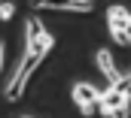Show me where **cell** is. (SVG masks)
Here are the masks:
<instances>
[{
	"label": "cell",
	"instance_id": "6da1fadb",
	"mask_svg": "<svg viewBox=\"0 0 131 118\" xmlns=\"http://www.w3.org/2000/svg\"><path fill=\"white\" fill-rule=\"evenodd\" d=\"M43 58L46 55H40V52H25V58L18 61V70L12 73V79L6 85V94H3L9 103L21 100V94H25V88H28V82H31V76H34V70L43 64Z\"/></svg>",
	"mask_w": 131,
	"mask_h": 118
},
{
	"label": "cell",
	"instance_id": "7a4b0ae2",
	"mask_svg": "<svg viewBox=\"0 0 131 118\" xmlns=\"http://www.w3.org/2000/svg\"><path fill=\"white\" fill-rule=\"evenodd\" d=\"M128 106H131V100H128V91L125 88H107L101 94L98 112L107 115V118H128Z\"/></svg>",
	"mask_w": 131,
	"mask_h": 118
},
{
	"label": "cell",
	"instance_id": "3957f363",
	"mask_svg": "<svg viewBox=\"0 0 131 118\" xmlns=\"http://www.w3.org/2000/svg\"><path fill=\"white\" fill-rule=\"evenodd\" d=\"M25 39H28V49H25V52H40V55H49L52 46H55L52 33L43 27V21H40L37 15H31L28 24H25Z\"/></svg>",
	"mask_w": 131,
	"mask_h": 118
},
{
	"label": "cell",
	"instance_id": "277c9868",
	"mask_svg": "<svg viewBox=\"0 0 131 118\" xmlns=\"http://www.w3.org/2000/svg\"><path fill=\"white\" fill-rule=\"evenodd\" d=\"M101 94L95 85H89V82H76L73 85V103H76V109L82 112V115H95L101 106Z\"/></svg>",
	"mask_w": 131,
	"mask_h": 118
},
{
	"label": "cell",
	"instance_id": "5b68a950",
	"mask_svg": "<svg viewBox=\"0 0 131 118\" xmlns=\"http://www.w3.org/2000/svg\"><path fill=\"white\" fill-rule=\"evenodd\" d=\"M98 67H101V73H104V79H107L110 88H125V73L116 70V61L110 58L107 49H101V52H98Z\"/></svg>",
	"mask_w": 131,
	"mask_h": 118
},
{
	"label": "cell",
	"instance_id": "8992f818",
	"mask_svg": "<svg viewBox=\"0 0 131 118\" xmlns=\"http://www.w3.org/2000/svg\"><path fill=\"white\" fill-rule=\"evenodd\" d=\"M37 9H61V12H92V0H43Z\"/></svg>",
	"mask_w": 131,
	"mask_h": 118
},
{
	"label": "cell",
	"instance_id": "52a82bcc",
	"mask_svg": "<svg viewBox=\"0 0 131 118\" xmlns=\"http://www.w3.org/2000/svg\"><path fill=\"white\" fill-rule=\"evenodd\" d=\"M12 15H15V6H12V3H6V0H3V3H0V21H9V18H12Z\"/></svg>",
	"mask_w": 131,
	"mask_h": 118
},
{
	"label": "cell",
	"instance_id": "ba28073f",
	"mask_svg": "<svg viewBox=\"0 0 131 118\" xmlns=\"http://www.w3.org/2000/svg\"><path fill=\"white\" fill-rule=\"evenodd\" d=\"M3 64H6V46L0 42V70H3Z\"/></svg>",
	"mask_w": 131,
	"mask_h": 118
},
{
	"label": "cell",
	"instance_id": "9c48e42d",
	"mask_svg": "<svg viewBox=\"0 0 131 118\" xmlns=\"http://www.w3.org/2000/svg\"><path fill=\"white\" fill-rule=\"evenodd\" d=\"M125 91H128V100H131V85H125Z\"/></svg>",
	"mask_w": 131,
	"mask_h": 118
},
{
	"label": "cell",
	"instance_id": "30bf717a",
	"mask_svg": "<svg viewBox=\"0 0 131 118\" xmlns=\"http://www.w3.org/2000/svg\"><path fill=\"white\" fill-rule=\"evenodd\" d=\"M25 118H31V115H25Z\"/></svg>",
	"mask_w": 131,
	"mask_h": 118
},
{
	"label": "cell",
	"instance_id": "8fae6325",
	"mask_svg": "<svg viewBox=\"0 0 131 118\" xmlns=\"http://www.w3.org/2000/svg\"><path fill=\"white\" fill-rule=\"evenodd\" d=\"M0 3H3V0H0Z\"/></svg>",
	"mask_w": 131,
	"mask_h": 118
}]
</instances>
